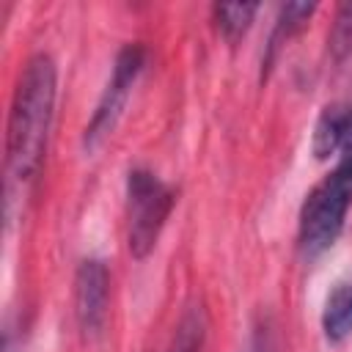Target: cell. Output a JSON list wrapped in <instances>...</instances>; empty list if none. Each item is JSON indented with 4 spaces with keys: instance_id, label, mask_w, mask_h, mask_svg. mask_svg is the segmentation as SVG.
Here are the masks:
<instances>
[{
    "instance_id": "obj_5",
    "label": "cell",
    "mask_w": 352,
    "mask_h": 352,
    "mask_svg": "<svg viewBox=\"0 0 352 352\" xmlns=\"http://www.w3.org/2000/svg\"><path fill=\"white\" fill-rule=\"evenodd\" d=\"M110 270L99 256H88L74 272V319L85 338H99L107 324Z\"/></svg>"
},
{
    "instance_id": "obj_10",
    "label": "cell",
    "mask_w": 352,
    "mask_h": 352,
    "mask_svg": "<svg viewBox=\"0 0 352 352\" xmlns=\"http://www.w3.org/2000/svg\"><path fill=\"white\" fill-rule=\"evenodd\" d=\"M256 11H258L256 3H214L212 6V22L223 38L236 41L253 25Z\"/></svg>"
},
{
    "instance_id": "obj_2",
    "label": "cell",
    "mask_w": 352,
    "mask_h": 352,
    "mask_svg": "<svg viewBox=\"0 0 352 352\" xmlns=\"http://www.w3.org/2000/svg\"><path fill=\"white\" fill-rule=\"evenodd\" d=\"M352 209V162L336 168L314 184L297 214V250L305 261L324 256L341 236Z\"/></svg>"
},
{
    "instance_id": "obj_11",
    "label": "cell",
    "mask_w": 352,
    "mask_h": 352,
    "mask_svg": "<svg viewBox=\"0 0 352 352\" xmlns=\"http://www.w3.org/2000/svg\"><path fill=\"white\" fill-rule=\"evenodd\" d=\"M327 50L336 63H344L352 55V3H341L333 16V28L327 36Z\"/></svg>"
},
{
    "instance_id": "obj_9",
    "label": "cell",
    "mask_w": 352,
    "mask_h": 352,
    "mask_svg": "<svg viewBox=\"0 0 352 352\" xmlns=\"http://www.w3.org/2000/svg\"><path fill=\"white\" fill-rule=\"evenodd\" d=\"M206 330H209L206 311H204L201 302H192L182 314V319H179V324L173 330V338H170L165 352H201L204 341H206Z\"/></svg>"
},
{
    "instance_id": "obj_12",
    "label": "cell",
    "mask_w": 352,
    "mask_h": 352,
    "mask_svg": "<svg viewBox=\"0 0 352 352\" xmlns=\"http://www.w3.org/2000/svg\"><path fill=\"white\" fill-rule=\"evenodd\" d=\"M242 352H278L275 346V333H272V322L270 319H258L245 341Z\"/></svg>"
},
{
    "instance_id": "obj_1",
    "label": "cell",
    "mask_w": 352,
    "mask_h": 352,
    "mask_svg": "<svg viewBox=\"0 0 352 352\" xmlns=\"http://www.w3.org/2000/svg\"><path fill=\"white\" fill-rule=\"evenodd\" d=\"M58 99V66L52 55L36 52L25 60L6 126V217H14V204L30 190L36 182Z\"/></svg>"
},
{
    "instance_id": "obj_6",
    "label": "cell",
    "mask_w": 352,
    "mask_h": 352,
    "mask_svg": "<svg viewBox=\"0 0 352 352\" xmlns=\"http://www.w3.org/2000/svg\"><path fill=\"white\" fill-rule=\"evenodd\" d=\"M311 148L319 160L338 157V162H352V102L327 104L314 126Z\"/></svg>"
},
{
    "instance_id": "obj_8",
    "label": "cell",
    "mask_w": 352,
    "mask_h": 352,
    "mask_svg": "<svg viewBox=\"0 0 352 352\" xmlns=\"http://www.w3.org/2000/svg\"><path fill=\"white\" fill-rule=\"evenodd\" d=\"M322 333L330 344H341L352 336V280L333 286L322 308Z\"/></svg>"
},
{
    "instance_id": "obj_7",
    "label": "cell",
    "mask_w": 352,
    "mask_h": 352,
    "mask_svg": "<svg viewBox=\"0 0 352 352\" xmlns=\"http://www.w3.org/2000/svg\"><path fill=\"white\" fill-rule=\"evenodd\" d=\"M314 11H316V3H283V6L278 8L275 28H272V33H270L267 52H264V58H261V74L272 66V60H275V55L280 52V47H283L294 33H300V30L308 25V19L314 16Z\"/></svg>"
},
{
    "instance_id": "obj_4",
    "label": "cell",
    "mask_w": 352,
    "mask_h": 352,
    "mask_svg": "<svg viewBox=\"0 0 352 352\" xmlns=\"http://www.w3.org/2000/svg\"><path fill=\"white\" fill-rule=\"evenodd\" d=\"M146 63H148V47L140 41H129L116 52L110 80L102 88L96 107H94L88 124L82 129V148L85 151H96L113 135V129H116V124L126 107V99H129L138 77L143 74Z\"/></svg>"
},
{
    "instance_id": "obj_3",
    "label": "cell",
    "mask_w": 352,
    "mask_h": 352,
    "mask_svg": "<svg viewBox=\"0 0 352 352\" xmlns=\"http://www.w3.org/2000/svg\"><path fill=\"white\" fill-rule=\"evenodd\" d=\"M179 201V190L170 187L151 168L135 165L126 173V245L135 258H146Z\"/></svg>"
}]
</instances>
